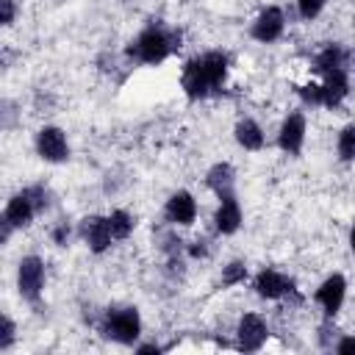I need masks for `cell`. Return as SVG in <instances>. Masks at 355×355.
I'll use <instances>...</instances> for the list:
<instances>
[{"mask_svg":"<svg viewBox=\"0 0 355 355\" xmlns=\"http://www.w3.org/2000/svg\"><path fill=\"white\" fill-rule=\"evenodd\" d=\"M183 47V31L175 25H166L161 19H150L122 50L128 64L141 67H158L166 58H172Z\"/></svg>","mask_w":355,"mask_h":355,"instance_id":"cell-1","label":"cell"},{"mask_svg":"<svg viewBox=\"0 0 355 355\" xmlns=\"http://www.w3.org/2000/svg\"><path fill=\"white\" fill-rule=\"evenodd\" d=\"M97 333L105 341H114L119 347H136L141 338V313L136 305H108L100 311V316L94 319Z\"/></svg>","mask_w":355,"mask_h":355,"instance_id":"cell-2","label":"cell"},{"mask_svg":"<svg viewBox=\"0 0 355 355\" xmlns=\"http://www.w3.org/2000/svg\"><path fill=\"white\" fill-rule=\"evenodd\" d=\"M44 283H47V266L42 255H22L17 263V294L33 308H42V297H44Z\"/></svg>","mask_w":355,"mask_h":355,"instance_id":"cell-3","label":"cell"},{"mask_svg":"<svg viewBox=\"0 0 355 355\" xmlns=\"http://www.w3.org/2000/svg\"><path fill=\"white\" fill-rule=\"evenodd\" d=\"M252 291L255 297L266 300V302H280V300H297L302 302L300 291H297V280L280 269H272V266H263L255 272L252 277Z\"/></svg>","mask_w":355,"mask_h":355,"instance_id":"cell-4","label":"cell"},{"mask_svg":"<svg viewBox=\"0 0 355 355\" xmlns=\"http://www.w3.org/2000/svg\"><path fill=\"white\" fill-rule=\"evenodd\" d=\"M305 139H308V116L305 111L294 108L283 116L280 128H277V136H275V144L280 153L291 155V158H300L302 150H305Z\"/></svg>","mask_w":355,"mask_h":355,"instance_id":"cell-5","label":"cell"},{"mask_svg":"<svg viewBox=\"0 0 355 355\" xmlns=\"http://www.w3.org/2000/svg\"><path fill=\"white\" fill-rule=\"evenodd\" d=\"M33 150L44 164H67L69 161V139L58 125H42L33 133Z\"/></svg>","mask_w":355,"mask_h":355,"instance_id":"cell-6","label":"cell"},{"mask_svg":"<svg viewBox=\"0 0 355 355\" xmlns=\"http://www.w3.org/2000/svg\"><path fill=\"white\" fill-rule=\"evenodd\" d=\"M233 336H236V349H241V352H258L269 341V324H266V319L258 311H244L236 319Z\"/></svg>","mask_w":355,"mask_h":355,"instance_id":"cell-7","label":"cell"},{"mask_svg":"<svg viewBox=\"0 0 355 355\" xmlns=\"http://www.w3.org/2000/svg\"><path fill=\"white\" fill-rule=\"evenodd\" d=\"M180 89H183L189 103H202V100L214 97V86H211V78L205 72V64H202L200 53L183 61V67H180Z\"/></svg>","mask_w":355,"mask_h":355,"instance_id":"cell-8","label":"cell"},{"mask_svg":"<svg viewBox=\"0 0 355 355\" xmlns=\"http://www.w3.org/2000/svg\"><path fill=\"white\" fill-rule=\"evenodd\" d=\"M78 239L89 247L92 255H105L111 247H114V233H111V225H108V214H86L80 216L78 222Z\"/></svg>","mask_w":355,"mask_h":355,"instance_id":"cell-9","label":"cell"},{"mask_svg":"<svg viewBox=\"0 0 355 355\" xmlns=\"http://www.w3.org/2000/svg\"><path fill=\"white\" fill-rule=\"evenodd\" d=\"M347 277L341 272H330L313 291V302L322 308V316H330L336 319L347 302Z\"/></svg>","mask_w":355,"mask_h":355,"instance_id":"cell-10","label":"cell"},{"mask_svg":"<svg viewBox=\"0 0 355 355\" xmlns=\"http://www.w3.org/2000/svg\"><path fill=\"white\" fill-rule=\"evenodd\" d=\"M200 205L189 189H175L164 202V219L169 227H191L197 222Z\"/></svg>","mask_w":355,"mask_h":355,"instance_id":"cell-11","label":"cell"},{"mask_svg":"<svg viewBox=\"0 0 355 355\" xmlns=\"http://www.w3.org/2000/svg\"><path fill=\"white\" fill-rule=\"evenodd\" d=\"M286 33V11L280 6H263L250 22V36L261 44H272Z\"/></svg>","mask_w":355,"mask_h":355,"instance_id":"cell-12","label":"cell"},{"mask_svg":"<svg viewBox=\"0 0 355 355\" xmlns=\"http://www.w3.org/2000/svg\"><path fill=\"white\" fill-rule=\"evenodd\" d=\"M36 216H42V214H39L33 197L28 194V189L22 186L19 191H14V194L6 200V205H3V216H0V219L8 222L14 230H25V227L33 225Z\"/></svg>","mask_w":355,"mask_h":355,"instance_id":"cell-13","label":"cell"},{"mask_svg":"<svg viewBox=\"0 0 355 355\" xmlns=\"http://www.w3.org/2000/svg\"><path fill=\"white\" fill-rule=\"evenodd\" d=\"M322 108H341L344 100L349 97V89H352V80H349V69H330V72H322Z\"/></svg>","mask_w":355,"mask_h":355,"instance_id":"cell-14","label":"cell"},{"mask_svg":"<svg viewBox=\"0 0 355 355\" xmlns=\"http://www.w3.org/2000/svg\"><path fill=\"white\" fill-rule=\"evenodd\" d=\"M211 225H214V233L216 236H236L244 225V211H241V202L239 197H225L216 202V211L211 216Z\"/></svg>","mask_w":355,"mask_h":355,"instance_id":"cell-15","label":"cell"},{"mask_svg":"<svg viewBox=\"0 0 355 355\" xmlns=\"http://www.w3.org/2000/svg\"><path fill=\"white\" fill-rule=\"evenodd\" d=\"M205 189L216 197V200H225V197H233L236 194V166L230 161H216L208 166L205 172Z\"/></svg>","mask_w":355,"mask_h":355,"instance_id":"cell-16","label":"cell"},{"mask_svg":"<svg viewBox=\"0 0 355 355\" xmlns=\"http://www.w3.org/2000/svg\"><path fill=\"white\" fill-rule=\"evenodd\" d=\"M202 55V64H205V72L211 78V86H214V97L225 94V86H227V75H230V55L225 50H205L200 53Z\"/></svg>","mask_w":355,"mask_h":355,"instance_id":"cell-17","label":"cell"},{"mask_svg":"<svg viewBox=\"0 0 355 355\" xmlns=\"http://www.w3.org/2000/svg\"><path fill=\"white\" fill-rule=\"evenodd\" d=\"M233 139H236V144H239L244 153H261L263 144H266V133H263L261 122L252 119V116H241V119L233 125Z\"/></svg>","mask_w":355,"mask_h":355,"instance_id":"cell-18","label":"cell"},{"mask_svg":"<svg viewBox=\"0 0 355 355\" xmlns=\"http://www.w3.org/2000/svg\"><path fill=\"white\" fill-rule=\"evenodd\" d=\"M330 69H349V50L341 42H327L313 53V72H330Z\"/></svg>","mask_w":355,"mask_h":355,"instance_id":"cell-19","label":"cell"},{"mask_svg":"<svg viewBox=\"0 0 355 355\" xmlns=\"http://www.w3.org/2000/svg\"><path fill=\"white\" fill-rule=\"evenodd\" d=\"M108 225H111V233H114L116 241H128L136 230V216L128 208H114L108 214Z\"/></svg>","mask_w":355,"mask_h":355,"instance_id":"cell-20","label":"cell"},{"mask_svg":"<svg viewBox=\"0 0 355 355\" xmlns=\"http://www.w3.org/2000/svg\"><path fill=\"white\" fill-rule=\"evenodd\" d=\"M247 277H250V269H247V261H241V258L227 261V263L222 266V272H219L222 288H236V286L247 283Z\"/></svg>","mask_w":355,"mask_h":355,"instance_id":"cell-21","label":"cell"},{"mask_svg":"<svg viewBox=\"0 0 355 355\" xmlns=\"http://www.w3.org/2000/svg\"><path fill=\"white\" fill-rule=\"evenodd\" d=\"M336 155L341 164H355V122H347L336 136Z\"/></svg>","mask_w":355,"mask_h":355,"instance_id":"cell-22","label":"cell"},{"mask_svg":"<svg viewBox=\"0 0 355 355\" xmlns=\"http://www.w3.org/2000/svg\"><path fill=\"white\" fill-rule=\"evenodd\" d=\"M338 327H336V319H330V316H324L322 322H319V327H316V347L319 349H324V352H333V347H336V341H338Z\"/></svg>","mask_w":355,"mask_h":355,"instance_id":"cell-23","label":"cell"},{"mask_svg":"<svg viewBox=\"0 0 355 355\" xmlns=\"http://www.w3.org/2000/svg\"><path fill=\"white\" fill-rule=\"evenodd\" d=\"M297 97L305 108H322V83L319 80H305L297 86Z\"/></svg>","mask_w":355,"mask_h":355,"instance_id":"cell-24","label":"cell"},{"mask_svg":"<svg viewBox=\"0 0 355 355\" xmlns=\"http://www.w3.org/2000/svg\"><path fill=\"white\" fill-rule=\"evenodd\" d=\"M211 252H214V244L208 236H197V239L186 241V258L189 261H205V258H211Z\"/></svg>","mask_w":355,"mask_h":355,"instance_id":"cell-25","label":"cell"},{"mask_svg":"<svg viewBox=\"0 0 355 355\" xmlns=\"http://www.w3.org/2000/svg\"><path fill=\"white\" fill-rule=\"evenodd\" d=\"M327 3H330V0H294L297 17H300L302 22H313V19L327 8Z\"/></svg>","mask_w":355,"mask_h":355,"instance_id":"cell-26","label":"cell"},{"mask_svg":"<svg viewBox=\"0 0 355 355\" xmlns=\"http://www.w3.org/2000/svg\"><path fill=\"white\" fill-rule=\"evenodd\" d=\"M14 344H17V322L8 313H3L0 316V352L14 349Z\"/></svg>","mask_w":355,"mask_h":355,"instance_id":"cell-27","label":"cell"},{"mask_svg":"<svg viewBox=\"0 0 355 355\" xmlns=\"http://www.w3.org/2000/svg\"><path fill=\"white\" fill-rule=\"evenodd\" d=\"M72 236H78V227H72V222H67V219H61L50 227V241L55 247H67L72 241Z\"/></svg>","mask_w":355,"mask_h":355,"instance_id":"cell-28","label":"cell"},{"mask_svg":"<svg viewBox=\"0 0 355 355\" xmlns=\"http://www.w3.org/2000/svg\"><path fill=\"white\" fill-rule=\"evenodd\" d=\"M17 14H19L17 0H0V25L3 28H11L17 22Z\"/></svg>","mask_w":355,"mask_h":355,"instance_id":"cell-29","label":"cell"},{"mask_svg":"<svg viewBox=\"0 0 355 355\" xmlns=\"http://www.w3.org/2000/svg\"><path fill=\"white\" fill-rule=\"evenodd\" d=\"M333 352H338V355H355V333H341L338 341H336V347H333Z\"/></svg>","mask_w":355,"mask_h":355,"instance_id":"cell-30","label":"cell"},{"mask_svg":"<svg viewBox=\"0 0 355 355\" xmlns=\"http://www.w3.org/2000/svg\"><path fill=\"white\" fill-rule=\"evenodd\" d=\"M164 349H166V347H161V344H155V341H144V344H136V347H133L136 355H150V352L158 355V352H164Z\"/></svg>","mask_w":355,"mask_h":355,"instance_id":"cell-31","label":"cell"},{"mask_svg":"<svg viewBox=\"0 0 355 355\" xmlns=\"http://www.w3.org/2000/svg\"><path fill=\"white\" fill-rule=\"evenodd\" d=\"M347 244H349V252L355 255V219H352V225H349V236H347Z\"/></svg>","mask_w":355,"mask_h":355,"instance_id":"cell-32","label":"cell"}]
</instances>
